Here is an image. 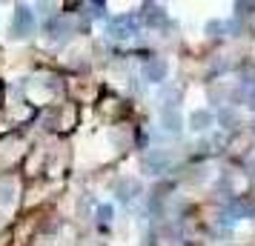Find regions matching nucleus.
<instances>
[{"label": "nucleus", "instance_id": "obj_1", "mask_svg": "<svg viewBox=\"0 0 255 246\" xmlns=\"http://www.w3.org/2000/svg\"><path fill=\"white\" fill-rule=\"evenodd\" d=\"M12 37L14 40H23L35 32V12L29 9V6H17L14 9V17H12Z\"/></svg>", "mask_w": 255, "mask_h": 246}, {"label": "nucleus", "instance_id": "obj_2", "mask_svg": "<svg viewBox=\"0 0 255 246\" xmlns=\"http://www.w3.org/2000/svg\"><path fill=\"white\" fill-rule=\"evenodd\" d=\"M140 166H143L146 175H161V172H166L172 166V152L169 149H152V152H146L140 158Z\"/></svg>", "mask_w": 255, "mask_h": 246}, {"label": "nucleus", "instance_id": "obj_3", "mask_svg": "<svg viewBox=\"0 0 255 246\" xmlns=\"http://www.w3.org/2000/svg\"><path fill=\"white\" fill-rule=\"evenodd\" d=\"M138 26H140V17H132V14H124L112 23L106 26V35L112 40H127L129 35H138Z\"/></svg>", "mask_w": 255, "mask_h": 246}, {"label": "nucleus", "instance_id": "obj_4", "mask_svg": "<svg viewBox=\"0 0 255 246\" xmlns=\"http://www.w3.org/2000/svg\"><path fill=\"white\" fill-rule=\"evenodd\" d=\"M140 195V180L138 177H118L115 180V198L121 203H129L132 198Z\"/></svg>", "mask_w": 255, "mask_h": 246}, {"label": "nucleus", "instance_id": "obj_5", "mask_svg": "<svg viewBox=\"0 0 255 246\" xmlns=\"http://www.w3.org/2000/svg\"><path fill=\"white\" fill-rule=\"evenodd\" d=\"M166 72H169V63L163 58H149L146 66H143V78L149 83H163L166 81Z\"/></svg>", "mask_w": 255, "mask_h": 246}, {"label": "nucleus", "instance_id": "obj_6", "mask_svg": "<svg viewBox=\"0 0 255 246\" xmlns=\"http://www.w3.org/2000/svg\"><path fill=\"white\" fill-rule=\"evenodd\" d=\"M161 123L169 135H181V126H184L181 109H161Z\"/></svg>", "mask_w": 255, "mask_h": 246}, {"label": "nucleus", "instance_id": "obj_7", "mask_svg": "<svg viewBox=\"0 0 255 246\" xmlns=\"http://www.w3.org/2000/svg\"><path fill=\"white\" fill-rule=\"evenodd\" d=\"M72 32L69 20H63V17H52L46 23V40H63V37Z\"/></svg>", "mask_w": 255, "mask_h": 246}, {"label": "nucleus", "instance_id": "obj_8", "mask_svg": "<svg viewBox=\"0 0 255 246\" xmlns=\"http://www.w3.org/2000/svg\"><path fill=\"white\" fill-rule=\"evenodd\" d=\"M212 123H215V117H212L209 109H195V112L189 115V126H192L195 132H207Z\"/></svg>", "mask_w": 255, "mask_h": 246}, {"label": "nucleus", "instance_id": "obj_9", "mask_svg": "<svg viewBox=\"0 0 255 246\" xmlns=\"http://www.w3.org/2000/svg\"><path fill=\"white\" fill-rule=\"evenodd\" d=\"M218 123L224 126V129H238L241 126V117H238V112L235 109H221V115H218Z\"/></svg>", "mask_w": 255, "mask_h": 246}, {"label": "nucleus", "instance_id": "obj_10", "mask_svg": "<svg viewBox=\"0 0 255 246\" xmlns=\"http://www.w3.org/2000/svg\"><path fill=\"white\" fill-rule=\"evenodd\" d=\"M14 200V180L12 177H0V203L9 206Z\"/></svg>", "mask_w": 255, "mask_h": 246}, {"label": "nucleus", "instance_id": "obj_11", "mask_svg": "<svg viewBox=\"0 0 255 246\" xmlns=\"http://www.w3.org/2000/svg\"><path fill=\"white\" fill-rule=\"evenodd\" d=\"M140 17H143L149 26H158V23H163V20H166V12H163L161 6H146V12L140 14Z\"/></svg>", "mask_w": 255, "mask_h": 246}, {"label": "nucleus", "instance_id": "obj_12", "mask_svg": "<svg viewBox=\"0 0 255 246\" xmlns=\"http://www.w3.org/2000/svg\"><path fill=\"white\" fill-rule=\"evenodd\" d=\"M89 209H92V198H89V195H83L81 203H78V212H81V218H89Z\"/></svg>", "mask_w": 255, "mask_h": 246}, {"label": "nucleus", "instance_id": "obj_13", "mask_svg": "<svg viewBox=\"0 0 255 246\" xmlns=\"http://www.w3.org/2000/svg\"><path fill=\"white\" fill-rule=\"evenodd\" d=\"M221 32H224V23H221V20H209V23H207V35L221 37Z\"/></svg>", "mask_w": 255, "mask_h": 246}, {"label": "nucleus", "instance_id": "obj_14", "mask_svg": "<svg viewBox=\"0 0 255 246\" xmlns=\"http://www.w3.org/2000/svg\"><path fill=\"white\" fill-rule=\"evenodd\" d=\"M98 218H101V221H112V206H109V203H101V206H98Z\"/></svg>", "mask_w": 255, "mask_h": 246}, {"label": "nucleus", "instance_id": "obj_15", "mask_svg": "<svg viewBox=\"0 0 255 246\" xmlns=\"http://www.w3.org/2000/svg\"><path fill=\"white\" fill-rule=\"evenodd\" d=\"M89 17H104V3H98V6H89Z\"/></svg>", "mask_w": 255, "mask_h": 246}, {"label": "nucleus", "instance_id": "obj_16", "mask_svg": "<svg viewBox=\"0 0 255 246\" xmlns=\"http://www.w3.org/2000/svg\"><path fill=\"white\" fill-rule=\"evenodd\" d=\"M250 175L255 177V158H253V161H250Z\"/></svg>", "mask_w": 255, "mask_h": 246}]
</instances>
